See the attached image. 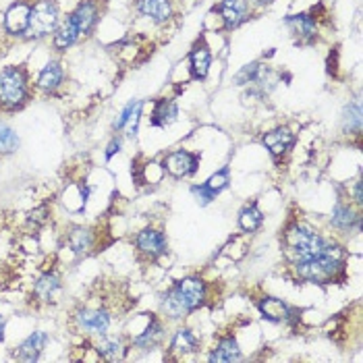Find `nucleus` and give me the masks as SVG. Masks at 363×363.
<instances>
[{
  "label": "nucleus",
  "mask_w": 363,
  "mask_h": 363,
  "mask_svg": "<svg viewBox=\"0 0 363 363\" xmlns=\"http://www.w3.org/2000/svg\"><path fill=\"white\" fill-rule=\"evenodd\" d=\"M284 241H286L288 249L295 253L297 262L316 258V255L332 249L326 239H322L320 235H316L314 231H310L305 227H290L284 235Z\"/></svg>",
  "instance_id": "nucleus-1"
},
{
  "label": "nucleus",
  "mask_w": 363,
  "mask_h": 363,
  "mask_svg": "<svg viewBox=\"0 0 363 363\" xmlns=\"http://www.w3.org/2000/svg\"><path fill=\"white\" fill-rule=\"evenodd\" d=\"M340 270H342V262H340V258L332 255V249L326 253H320L316 258L297 262V274L310 282H320V284L334 280Z\"/></svg>",
  "instance_id": "nucleus-2"
},
{
  "label": "nucleus",
  "mask_w": 363,
  "mask_h": 363,
  "mask_svg": "<svg viewBox=\"0 0 363 363\" xmlns=\"http://www.w3.org/2000/svg\"><path fill=\"white\" fill-rule=\"evenodd\" d=\"M27 98V77L19 66H7L0 71V102L7 108H17Z\"/></svg>",
  "instance_id": "nucleus-3"
},
{
  "label": "nucleus",
  "mask_w": 363,
  "mask_h": 363,
  "mask_svg": "<svg viewBox=\"0 0 363 363\" xmlns=\"http://www.w3.org/2000/svg\"><path fill=\"white\" fill-rule=\"evenodd\" d=\"M60 23V15H58V7L52 3V0H38V3L32 7L29 11V25H27V34L42 38L48 34H54L56 27Z\"/></svg>",
  "instance_id": "nucleus-4"
},
{
  "label": "nucleus",
  "mask_w": 363,
  "mask_h": 363,
  "mask_svg": "<svg viewBox=\"0 0 363 363\" xmlns=\"http://www.w3.org/2000/svg\"><path fill=\"white\" fill-rule=\"evenodd\" d=\"M175 290H177L179 299L183 301L187 314H191L193 310H197L203 303V299H205V284H203V280H199L195 276L183 278L175 286Z\"/></svg>",
  "instance_id": "nucleus-5"
},
{
  "label": "nucleus",
  "mask_w": 363,
  "mask_h": 363,
  "mask_svg": "<svg viewBox=\"0 0 363 363\" xmlns=\"http://www.w3.org/2000/svg\"><path fill=\"white\" fill-rule=\"evenodd\" d=\"M68 17L75 21L82 36H90L94 32L98 19H100V7H98L96 0H84V3H79L77 9L73 11Z\"/></svg>",
  "instance_id": "nucleus-6"
},
{
  "label": "nucleus",
  "mask_w": 363,
  "mask_h": 363,
  "mask_svg": "<svg viewBox=\"0 0 363 363\" xmlns=\"http://www.w3.org/2000/svg\"><path fill=\"white\" fill-rule=\"evenodd\" d=\"M75 320L82 330L92 334H106L110 328V316L104 310H79Z\"/></svg>",
  "instance_id": "nucleus-7"
},
{
  "label": "nucleus",
  "mask_w": 363,
  "mask_h": 363,
  "mask_svg": "<svg viewBox=\"0 0 363 363\" xmlns=\"http://www.w3.org/2000/svg\"><path fill=\"white\" fill-rule=\"evenodd\" d=\"M197 162L199 158L191 152H185V150H179V152H173L166 160H164V168L173 175V177H187V175H193L197 171Z\"/></svg>",
  "instance_id": "nucleus-8"
},
{
  "label": "nucleus",
  "mask_w": 363,
  "mask_h": 363,
  "mask_svg": "<svg viewBox=\"0 0 363 363\" xmlns=\"http://www.w3.org/2000/svg\"><path fill=\"white\" fill-rule=\"evenodd\" d=\"M218 11H221L223 19H225V25L229 29L241 25L247 15H249V3L247 0H223L221 7H218Z\"/></svg>",
  "instance_id": "nucleus-9"
},
{
  "label": "nucleus",
  "mask_w": 363,
  "mask_h": 363,
  "mask_svg": "<svg viewBox=\"0 0 363 363\" xmlns=\"http://www.w3.org/2000/svg\"><path fill=\"white\" fill-rule=\"evenodd\" d=\"M137 243V249L145 255H150V258H156V255H162L166 251V239L162 233L154 231V229H145L137 235L135 239Z\"/></svg>",
  "instance_id": "nucleus-10"
},
{
  "label": "nucleus",
  "mask_w": 363,
  "mask_h": 363,
  "mask_svg": "<svg viewBox=\"0 0 363 363\" xmlns=\"http://www.w3.org/2000/svg\"><path fill=\"white\" fill-rule=\"evenodd\" d=\"M29 11L32 7L27 3H23V0H19V3H15L7 15H5V27L9 34H25L27 32V25H29Z\"/></svg>",
  "instance_id": "nucleus-11"
},
{
  "label": "nucleus",
  "mask_w": 363,
  "mask_h": 363,
  "mask_svg": "<svg viewBox=\"0 0 363 363\" xmlns=\"http://www.w3.org/2000/svg\"><path fill=\"white\" fill-rule=\"evenodd\" d=\"M46 342H48V334H46V332L38 330V332L29 334V336L17 347V359H21V361H36V359H40V355H42Z\"/></svg>",
  "instance_id": "nucleus-12"
},
{
  "label": "nucleus",
  "mask_w": 363,
  "mask_h": 363,
  "mask_svg": "<svg viewBox=\"0 0 363 363\" xmlns=\"http://www.w3.org/2000/svg\"><path fill=\"white\" fill-rule=\"evenodd\" d=\"M262 141H264V145L266 148L274 154V156H280V154H284L288 148H293V143H295V137H293V133H290L288 129H274V131H270V133H266L264 137H262Z\"/></svg>",
  "instance_id": "nucleus-13"
},
{
  "label": "nucleus",
  "mask_w": 363,
  "mask_h": 363,
  "mask_svg": "<svg viewBox=\"0 0 363 363\" xmlns=\"http://www.w3.org/2000/svg\"><path fill=\"white\" fill-rule=\"evenodd\" d=\"M137 11L143 17H150L156 23H164L171 19V3L168 0H137Z\"/></svg>",
  "instance_id": "nucleus-14"
},
{
  "label": "nucleus",
  "mask_w": 363,
  "mask_h": 363,
  "mask_svg": "<svg viewBox=\"0 0 363 363\" xmlns=\"http://www.w3.org/2000/svg\"><path fill=\"white\" fill-rule=\"evenodd\" d=\"M210 361L212 363H233V361H241V349L237 345L235 338H225L216 345V349L210 353Z\"/></svg>",
  "instance_id": "nucleus-15"
},
{
  "label": "nucleus",
  "mask_w": 363,
  "mask_h": 363,
  "mask_svg": "<svg viewBox=\"0 0 363 363\" xmlns=\"http://www.w3.org/2000/svg\"><path fill=\"white\" fill-rule=\"evenodd\" d=\"M79 36H82V34H79L75 21L68 17V19H64L62 23H58V27H56V32H54V48H56V50H66V48H71L73 44L77 42Z\"/></svg>",
  "instance_id": "nucleus-16"
},
{
  "label": "nucleus",
  "mask_w": 363,
  "mask_h": 363,
  "mask_svg": "<svg viewBox=\"0 0 363 363\" xmlns=\"http://www.w3.org/2000/svg\"><path fill=\"white\" fill-rule=\"evenodd\" d=\"M60 290V278L58 274L54 272H46L42 274L38 280H36V286H34V293L40 301H50L54 299V295Z\"/></svg>",
  "instance_id": "nucleus-17"
},
{
  "label": "nucleus",
  "mask_w": 363,
  "mask_h": 363,
  "mask_svg": "<svg viewBox=\"0 0 363 363\" xmlns=\"http://www.w3.org/2000/svg\"><path fill=\"white\" fill-rule=\"evenodd\" d=\"M139 116H141V102H129L125 106V110L121 112L118 121L114 123L116 129H125L129 137H133L137 133V125H139Z\"/></svg>",
  "instance_id": "nucleus-18"
},
{
  "label": "nucleus",
  "mask_w": 363,
  "mask_h": 363,
  "mask_svg": "<svg viewBox=\"0 0 363 363\" xmlns=\"http://www.w3.org/2000/svg\"><path fill=\"white\" fill-rule=\"evenodd\" d=\"M60 84H62V66L52 60L42 68L38 77V88L44 92H54Z\"/></svg>",
  "instance_id": "nucleus-19"
},
{
  "label": "nucleus",
  "mask_w": 363,
  "mask_h": 363,
  "mask_svg": "<svg viewBox=\"0 0 363 363\" xmlns=\"http://www.w3.org/2000/svg\"><path fill=\"white\" fill-rule=\"evenodd\" d=\"M260 310H262L264 318H268L272 322H286L288 316H290V310L280 299H274V297L262 299L260 301Z\"/></svg>",
  "instance_id": "nucleus-20"
},
{
  "label": "nucleus",
  "mask_w": 363,
  "mask_h": 363,
  "mask_svg": "<svg viewBox=\"0 0 363 363\" xmlns=\"http://www.w3.org/2000/svg\"><path fill=\"white\" fill-rule=\"evenodd\" d=\"M286 25L290 27L297 38L301 40H312L316 36V21L310 15H295V17H288Z\"/></svg>",
  "instance_id": "nucleus-21"
},
{
  "label": "nucleus",
  "mask_w": 363,
  "mask_h": 363,
  "mask_svg": "<svg viewBox=\"0 0 363 363\" xmlns=\"http://www.w3.org/2000/svg\"><path fill=\"white\" fill-rule=\"evenodd\" d=\"M262 223H264V216H262V212H260V208H258L255 203H251V205H247V208L241 210V214H239V225H241V229H243L245 233L258 231V229L262 227Z\"/></svg>",
  "instance_id": "nucleus-22"
},
{
  "label": "nucleus",
  "mask_w": 363,
  "mask_h": 363,
  "mask_svg": "<svg viewBox=\"0 0 363 363\" xmlns=\"http://www.w3.org/2000/svg\"><path fill=\"white\" fill-rule=\"evenodd\" d=\"M179 116V110L175 106V102L171 100H160L154 108V116H152V123L158 125V127H166L171 123H175Z\"/></svg>",
  "instance_id": "nucleus-23"
},
{
  "label": "nucleus",
  "mask_w": 363,
  "mask_h": 363,
  "mask_svg": "<svg viewBox=\"0 0 363 363\" xmlns=\"http://www.w3.org/2000/svg\"><path fill=\"white\" fill-rule=\"evenodd\" d=\"M210 62H212V54L205 46H197L191 52V66H193V75L197 79H203L210 71Z\"/></svg>",
  "instance_id": "nucleus-24"
},
{
  "label": "nucleus",
  "mask_w": 363,
  "mask_h": 363,
  "mask_svg": "<svg viewBox=\"0 0 363 363\" xmlns=\"http://www.w3.org/2000/svg\"><path fill=\"white\" fill-rule=\"evenodd\" d=\"M160 338H162V326H160L156 320H152V324L148 326V330L141 332L139 336H135L133 342H135L139 349H143V351H150L152 347H156V345L160 342Z\"/></svg>",
  "instance_id": "nucleus-25"
},
{
  "label": "nucleus",
  "mask_w": 363,
  "mask_h": 363,
  "mask_svg": "<svg viewBox=\"0 0 363 363\" xmlns=\"http://www.w3.org/2000/svg\"><path fill=\"white\" fill-rule=\"evenodd\" d=\"M96 351H98L102 357H106V359L114 361V359H121V357H123L125 347H123L121 338H114V336H104V334H102L100 342L96 345Z\"/></svg>",
  "instance_id": "nucleus-26"
},
{
  "label": "nucleus",
  "mask_w": 363,
  "mask_h": 363,
  "mask_svg": "<svg viewBox=\"0 0 363 363\" xmlns=\"http://www.w3.org/2000/svg\"><path fill=\"white\" fill-rule=\"evenodd\" d=\"M94 243V235L90 229H73L68 235V247L75 253H86Z\"/></svg>",
  "instance_id": "nucleus-27"
},
{
  "label": "nucleus",
  "mask_w": 363,
  "mask_h": 363,
  "mask_svg": "<svg viewBox=\"0 0 363 363\" xmlns=\"http://www.w3.org/2000/svg\"><path fill=\"white\" fill-rule=\"evenodd\" d=\"M353 225H357V229H359V216L353 214L351 208L338 203L334 208V212H332V227H336V229H351Z\"/></svg>",
  "instance_id": "nucleus-28"
},
{
  "label": "nucleus",
  "mask_w": 363,
  "mask_h": 363,
  "mask_svg": "<svg viewBox=\"0 0 363 363\" xmlns=\"http://www.w3.org/2000/svg\"><path fill=\"white\" fill-rule=\"evenodd\" d=\"M197 345H199L197 336L187 328L179 330L173 338V351L175 353H193V351H197Z\"/></svg>",
  "instance_id": "nucleus-29"
},
{
  "label": "nucleus",
  "mask_w": 363,
  "mask_h": 363,
  "mask_svg": "<svg viewBox=\"0 0 363 363\" xmlns=\"http://www.w3.org/2000/svg\"><path fill=\"white\" fill-rule=\"evenodd\" d=\"M162 310H164V314H166L168 318H173V320L187 316V310H185L183 301L179 299V295H177L175 288H171L168 293L162 297Z\"/></svg>",
  "instance_id": "nucleus-30"
},
{
  "label": "nucleus",
  "mask_w": 363,
  "mask_h": 363,
  "mask_svg": "<svg viewBox=\"0 0 363 363\" xmlns=\"http://www.w3.org/2000/svg\"><path fill=\"white\" fill-rule=\"evenodd\" d=\"M17 145H19L17 133L11 127H7L5 123H0V152L11 154V152L17 150Z\"/></svg>",
  "instance_id": "nucleus-31"
},
{
  "label": "nucleus",
  "mask_w": 363,
  "mask_h": 363,
  "mask_svg": "<svg viewBox=\"0 0 363 363\" xmlns=\"http://www.w3.org/2000/svg\"><path fill=\"white\" fill-rule=\"evenodd\" d=\"M345 129L347 131H359L361 129V108H359V104H349L345 108Z\"/></svg>",
  "instance_id": "nucleus-32"
},
{
  "label": "nucleus",
  "mask_w": 363,
  "mask_h": 363,
  "mask_svg": "<svg viewBox=\"0 0 363 363\" xmlns=\"http://www.w3.org/2000/svg\"><path fill=\"white\" fill-rule=\"evenodd\" d=\"M229 185V168H223V171H218L216 175H212L205 183V187L216 195V193H221L225 187Z\"/></svg>",
  "instance_id": "nucleus-33"
},
{
  "label": "nucleus",
  "mask_w": 363,
  "mask_h": 363,
  "mask_svg": "<svg viewBox=\"0 0 363 363\" xmlns=\"http://www.w3.org/2000/svg\"><path fill=\"white\" fill-rule=\"evenodd\" d=\"M191 193L195 195V199H197L201 205H205V203H210V201L214 199V193L205 187V183H203V185H195V187H191Z\"/></svg>",
  "instance_id": "nucleus-34"
},
{
  "label": "nucleus",
  "mask_w": 363,
  "mask_h": 363,
  "mask_svg": "<svg viewBox=\"0 0 363 363\" xmlns=\"http://www.w3.org/2000/svg\"><path fill=\"white\" fill-rule=\"evenodd\" d=\"M44 214H48V210H46V208H40V210L32 212V214H29V223L44 225V223H46V216H44Z\"/></svg>",
  "instance_id": "nucleus-35"
},
{
  "label": "nucleus",
  "mask_w": 363,
  "mask_h": 363,
  "mask_svg": "<svg viewBox=\"0 0 363 363\" xmlns=\"http://www.w3.org/2000/svg\"><path fill=\"white\" fill-rule=\"evenodd\" d=\"M118 150H121V139H112V141L108 143V148H106V160H110Z\"/></svg>",
  "instance_id": "nucleus-36"
},
{
  "label": "nucleus",
  "mask_w": 363,
  "mask_h": 363,
  "mask_svg": "<svg viewBox=\"0 0 363 363\" xmlns=\"http://www.w3.org/2000/svg\"><path fill=\"white\" fill-rule=\"evenodd\" d=\"M355 201H357V203H361V201H363V199H361V183H357V185H355Z\"/></svg>",
  "instance_id": "nucleus-37"
},
{
  "label": "nucleus",
  "mask_w": 363,
  "mask_h": 363,
  "mask_svg": "<svg viewBox=\"0 0 363 363\" xmlns=\"http://www.w3.org/2000/svg\"><path fill=\"white\" fill-rule=\"evenodd\" d=\"M5 338V318H0V342Z\"/></svg>",
  "instance_id": "nucleus-38"
},
{
  "label": "nucleus",
  "mask_w": 363,
  "mask_h": 363,
  "mask_svg": "<svg viewBox=\"0 0 363 363\" xmlns=\"http://www.w3.org/2000/svg\"><path fill=\"white\" fill-rule=\"evenodd\" d=\"M251 3H255V5H260V7H264V5H270L272 0H251Z\"/></svg>",
  "instance_id": "nucleus-39"
}]
</instances>
